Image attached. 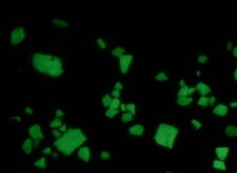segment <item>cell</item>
<instances>
[{"label":"cell","mask_w":237,"mask_h":173,"mask_svg":"<svg viewBox=\"0 0 237 173\" xmlns=\"http://www.w3.org/2000/svg\"><path fill=\"white\" fill-rule=\"evenodd\" d=\"M32 64L38 72L52 78H58L65 72L62 60L53 55L35 53L32 57Z\"/></svg>","instance_id":"1"},{"label":"cell","mask_w":237,"mask_h":173,"mask_svg":"<svg viewBox=\"0 0 237 173\" xmlns=\"http://www.w3.org/2000/svg\"><path fill=\"white\" fill-rule=\"evenodd\" d=\"M87 141V136L79 128H70L54 142V146L65 155H71Z\"/></svg>","instance_id":"2"},{"label":"cell","mask_w":237,"mask_h":173,"mask_svg":"<svg viewBox=\"0 0 237 173\" xmlns=\"http://www.w3.org/2000/svg\"><path fill=\"white\" fill-rule=\"evenodd\" d=\"M179 134V129L174 125L161 123L158 125L154 140L158 145L172 150L174 148V143Z\"/></svg>","instance_id":"3"},{"label":"cell","mask_w":237,"mask_h":173,"mask_svg":"<svg viewBox=\"0 0 237 173\" xmlns=\"http://www.w3.org/2000/svg\"><path fill=\"white\" fill-rule=\"evenodd\" d=\"M25 39V29L23 26H17L11 32V44L16 45Z\"/></svg>","instance_id":"4"},{"label":"cell","mask_w":237,"mask_h":173,"mask_svg":"<svg viewBox=\"0 0 237 173\" xmlns=\"http://www.w3.org/2000/svg\"><path fill=\"white\" fill-rule=\"evenodd\" d=\"M133 61V55H123L119 58V68H120L122 74H127L129 71L130 65Z\"/></svg>","instance_id":"5"},{"label":"cell","mask_w":237,"mask_h":173,"mask_svg":"<svg viewBox=\"0 0 237 173\" xmlns=\"http://www.w3.org/2000/svg\"><path fill=\"white\" fill-rule=\"evenodd\" d=\"M29 134L32 140L34 141H41L43 138V133L41 131L39 124H34L29 128Z\"/></svg>","instance_id":"6"},{"label":"cell","mask_w":237,"mask_h":173,"mask_svg":"<svg viewBox=\"0 0 237 173\" xmlns=\"http://www.w3.org/2000/svg\"><path fill=\"white\" fill-rule=\"evenodd\" d=\"M77 155L81 161L85 162V163L90 162V157H91V150H90V147L81 146L77 151Z\"/></svg>","instance_id":"7"},{"label":"cell","mask_w":237,"mask_h":173,"mask_svg":"<svg viewBox=\"0 0 237 173\" xmlns=\"http://www.w3.org/2000/svg\"><path fill=\"white\" fill-rule=\"evenodd\" d=\"M229 147H216L215 148V154L220 161H225L228 157V155H229Z\"/></svg>","instance_id":"8"},{"label":"cell","mask_w":237,"mask_h":173,"mask_svg":"<svg viewBox=\"0 0 237 173\" xmlns=\"http://www.w3.org/2000/svg\"><path fill=\"white\" fill-rule=\"evenodd\" d=\"M129 133L134 136H141L144 133V127L140 124H136L129 128Z\"/></svg>","instance_id":"9"},{"label":"cell","mask_w":237,"mask_h":173,"mask_svg":"<svg viewBox=\"0 0 237 173\" xmlns=\"http://www.w3.org/2000/svg\"><path fill=\"white\" fill-rule=\"evenodd\" d=\"M228 111H229V107L223 103L216 105V107L213 109V114L218 115V117H225V115H227Z\"/></svg>","instance_id":"10"},{"label":"cell","mask_w":237,"mask_h":173,"mask_svg":"<svg viewBox=\"0 0 237 173\" xmlns=\"http://www.w3.org/2000/svg\"><path fill=\"white\" fill-rule=\"evenodd\" d=\"M195 89H197L201 96H207L208 93H210L211 91H212L211 87L209 86V85H207L204 82H199V83H198V84L195 86Z\"/></svg>","instance_id":"11"},{"label":"cell","mask_w":237,"mask_h":173,"mask_svg":"<svg viewBox=\"0 0 237 173\" xmlns=\"http://www.w3.org/2000/svg\"><path fill=\"white\" fill-rule=\"evenodd\" d=\"M194 91H195V87H190L188 85H185L178 90L177 96L178 97H190V95H192Z\"/></svg>","instance_id":"12"},{"label":"cell","mask_w":237,"mask_h":173,"mask_svg":"<svg viewBox=\"0 0 237 173\" xmlns=\"http://www.w3.org/2000/svg\"><path fill=\"white\" fill-rule=\"evenodd\" d=\"M32 149H33V141H32L31 138H25L24 142L22 144V150L24 153L27 154H30L32 152Z\"/></svg>","instance_id":"13"},{"label":"cell","mask_w":237,"mask_h":173,"mask_svg":"<svg viewBox=\"0 0 237 173\" xmlns=\"http://www.w3.org/2000/svg\"><path fill=\"white\" fill-rule=\"evenodd\" d=\"M193 102L192 97H177V104L179 106H187Z\"/></svg>","instance_id":"14"},{"label":"cell","mask_w":237,"mask_h":173,"mask_svg":"<svg viewBox=\"0 0 237 173\" xmlns=\"http://www.w3.org/2000/svg\"><path fill=\"white\" fill-rule=\"evenodd\" d=\"M213 168L215 170H219V171H226L227 170L225 162L220 161V159H214L213 161Z\"/></svg>","instance_id":"15"},{"label":"cell","mask_w":237,"mask_h":173,"mask_svg":"<svg viewBox=\"0 0 237 173\" xmlns=\"http://www.w3.org/2000/svg\"><path fill=\"white\" fill-rule=\"evenodd\" d=\"M226 134L228 136H231V138H234V136H237V127L233 125H229L226 127Z\"/></svg>","instance_id":"16"},{"label":"cell","mask_w":237,"mask_h":173,"mask_svg":"<svg viewBox=\"0 0 237 173\" xmlns=\"http://www.w3.org/2000/svg\"><path fill=\"white\" fill-rule=\"evenodd\" d=\"M34 165H35V167L39 168V169H46V157H40L39 159H37V161L34 163Z\"/></svg>","instance_id":"17"},{"label":"cell","mask_w":237,"mask_h":173,"mask_svg":"<svg viewBox=\"0 0 237 173\" xmlns=\"http://www.w3.org/2000/svg\"><path fill=\"white\" fill-rule=\"evenodd\" d=\"M125 50L123 47H121V46H118V47H115L114 50H113V52H112V55L114 57H117L119 59L121 56H123V55H125Z\"/></svg>","instance_id":"18"},{"label":"cell","mask_w":237,"mask_h":173,"mask_svg":"<svg viewBox=\"0 0 237 173\" xmlns=\"http://www.w3.org/2000/svg\"><path fill=\"white\" fill-rule=\"evenodd\" d=\"M198 105L204 106V107H208L210 105V98H208L207 96H201L198 100Z\"/></svg>","instance_id":"19"},{"label":"cell","mask_w":237,"mask_h":173,"mask_svg":"<svg viewBox=\"0 0 237 173\" xmlns=\"http://www.w3.org/2000/svg\"><path fill=\"white\" fill-rule=\"evenodd\" d=\"M120 105H121L120 100L117 99V98H114V99L112 100V103H111L110 108H109V109H111V110H118L119 107H120Z\"/></svg>","instance_id":"20"},{"label":"cell","mask_w":237,"mask_h":173,"mask_svg":"<svg viewBox=\"0 0 237 173\" xmlns=\"http://www.w3.org/2000/svg\"><path fill=\"white\" fill-rule=\"evenodd\" d=\"M53 23L59 27H69L70 26V23L68 22V21L60 20V19H53Z\"/></svg>","instance_id":"21"},{"label":"cell","mask_w":237,"mask_h":173,"mask_svg":"<svg viewBox=\"0 0 237 173\" xmlns=\"http://www.w3.org/2000/svg\"><path fill=\"white\" fill-rule=\"evenodd\" d=\"M62 121H61V119H58V117H56V119H54L52 122L50 123V127L53 128V129H56L57 127L60 128L61 126H62Z\"/></svg>","instance_id":"22"},{"label":"cell","mask_w":237,"mask_h":173,"mask_svg":"<svg viewBox=\"0 0 237 173\" xmlns=\"http://www.w3.org/2000/svg\"><path fill=\"white\" fill-rule=\"evenodd\" d=\"M168 76L164 71H159L158 74L155 76V80L158 81V82H163V81H168Z\"/></svg>","instance_id":"23"},{"label":"cell","mask_w":237,"mask_h":173,"mask_svg":"<svg viewBox=\"0 0 237 173\" xmlns=\"http://www.w3.org/2000/svg\"><path fill=\"white\" fill-rule=\"evenodd\" d=\"M112 98L110 95H104V97L102 98V105L103 107H110L111 103H112Z\"/></svg>","instance_id":"24"},{"label":"cell","mask_w":237,"mask_h":173,"mask_svg":"<svg viewBox=\"0 0 237 173\" xmlns=\"http://www.w3.org/2000/svg\"><path fill=\"white\" fill-rule=\"evenodd\" d=\"M134 115L132 114H130V112H125L122 115H121V121L123 122V123H129V122H131L132 120H133Z\"/></svg>","instance_id":"25"},{"label":"cell","mask_w":237,"mask_h":173,"mask_svg":"<svg viewBox=\"0 0 237 173\" xmlns=\"http://www.w3.org/2000/svg\"><path fill=\"white\" fill-rule=\"evenodd\" d=\"M125 106H127V110L128 112H130V114H132L133 115L136 114V105L134 103H128L125 104Z\"/></svg>","instance_id":"26"},{"label":"cell","mask_w":237,"mask_h":173,"mask_svg":"<svg viewBox=\"0 0 237 173\" xmlns=\"http://www.w3.org/2000/svg\"><path fill=\"white\" fill-rule=\"evenodd\" d=\"M119 112V110H111V109H108L106 111V115L109 117V119H113V117H115L117 114Z\"/></svg>","instance_id":"27"},{"label":"cell","mask_w":237,"mask_h":173,"mask_svg":"<svg viewBox=\"0 0 237 173\" xmlns=\"http://www.w3.org/2000/svg\"><path fill=\"white\" fill-rule=\"evenodd\" d=\"M97 43H98V45H99V47L101 48V50H106V41H104L102 38H97Z\"/></svg>","instance_id":"28"},{"label":"cell","mask_w":237,"mask_h":173,"mask_svg":"<svg viewBox=\"0 0 237 173\" xmlns=\"http://www.w3.org/2000/svg\"><path fill=\"white\" fill-rule=\"evenodd\" d=\"M191 124L194 126V128H195V129H197V130H199L200 128H201V125H202V124L200 123V122L198 121V120H196V119H193V120H192V121H191Z\"/></svg>","instance_id":"29"},{"label":"cell","mask_w":237,"mask_h":173,"mask_svg":"<svg viewBox=\"0 0 237 173\" xmlns=\"http://www.w3.org/2000/svg\"><path fill=\"white\" fill-rule=\"evenodd\" d=\"M208 60H209V57L207 56V55H199L198 58H197V61L199 62V63H201V64L208 62Z\"/></svg>","instance_id":"30"},{"label":"cell","mask_w":237,"mask_h":173,"mask_svg":"<svg viewBox=\"0 0 237 173\" xmlns=\"http://www.w3.org/2000/svg\"><path fill=\"white\" fill-rule=\"evenodd\" d=\"M110 157H111V154L108 152V151L102 150L101 152H100V159H109Z\"/></svg>","instance_id":"31"},{"label":"cell","mask_w":237,"mask_h":173,"mask_svg":"<svg viewBox=\"0 0 237 173\" xmlns=\"http://www.w3.org/2000/svg\"><path fill=\"white\" fill-rule=\"evenodd\" d=\"M120 90H116V89H114V90L112 91V93H111V95L113 96V97L114 98H117V99H119V98H120Z\"/></svg>","instance_id":"32"},{"label":"cell","mask_w":237,"mask_h":173,"mask_svg":"<svg viewBox=\"0 0 237 173\" xmlns=\"http://www.w3.org/2000/svg\"><path fill=\"white\" fill-rule=\"evenodd\" d=\"M60 132L61 131H60V130H58V129H53V135H54L56 138H59L61 136L60 135V134H61Z\"/></svg>","instance_id":"33"},{"label":"cell","mask_w":237,"mask_h":173,"mask_svg":"<svg viewBox=\"0 0 237 173\" xmlns=\"http://www.w3.org/2000/svg\"><path fill=\"white\" fill-rule=\"evenodd\" d=\"M115 89H116V90H122L123 89V85L121 84L120 82H116L115 83Z\"/></svg>","instance_id":"34"},{"label":"cell","mask_w":237,"mask_h":173,"mask_svg":"<svg viewBox=\"0 0 237 173\" xmlns=\"http://www.w3.org/2000/svg\"><path fill=\"white\" fill-rule=\"evenodd\" d=\"M42 153L43 154H52V149L50 148V147H46V148H44L43 150H42Z\"/></svg>","instance_id":"35"},{"label":"cell","mask_w":237,"mask_h":173,"mask_svg":"<svg viewBox=\"0 0 237 173\" xmlns=\"http://www.w3.org/2000/svg\"><path fill=\"white\" fill-rule=\"evenodd\" d=\"M65 115V112L62 111V110H60V109H58L56 111V117H58V119H60V117H63Z\"/></svg>","instance_id":"36"},{"label":"cell","mask_w":237,"mask_h":173,"mask_svg":"<svg viewBox=\"0 0 237 173\" xmlns=\"http://www.w3.org/2000/svg\"><path fill=\"white\" fill-rule=\"evenodd\" d=\"M24 112L25 114H32V108L30 107V106H27V107H25V109H24Z\"/></svg>","instance_id":"37"},{"label":"cell","mask_w":237,"mask_h":173,"mask_svg":"<svg viewBox=\"0 0 237 173\" xmlns=\"http://www.w3.org/2000/svg\"><path fill=\"white\" fill-rule=\"evenodd\" d=\"M215 102H216V98H215L214 96H213V97H211V98H210V105H211V106H213V105H214Z\"/></svg>","instance_id":"38"},{"label":"cell","mask_w":237,"mask_h":173,"mask_svg":"<svg viewBox=\"0 0 237 173\" xmlns=\"http://www.w3.org/2000/svg\"><path fill=\"white\" fill-rule=\"evenodd\" d=\"M59 130H60L61 132H63V133H65V132L67 131V125H65V124H62V126H61V127L59 128Z\"/></svg>","instance_id":"39"},{"label":"cell","mask_w":237,"mask_h":173,"mask_svg":"<svg viewBox=\"0 0 237 173\" xmlns=\"http://www.w3.org/2000/svg\"><path fill=\"white\" fill-rule=\"evenodd\" d=\"M230 106H231L232 108H237V102H231V103H230Z\"/></svg>","instance_id":"40"},{"label":"cell","mask_w":237,"mask_h":173,"mask_svg":"<svg viewBox=\"0 0 237 173\" xmlns=\"http://www.w3.org/2000/svg\"><path fill=\"white\" fill-rule=\"evenodd\" d=\"M120 109L122 110V111H125V110H127V106H125V104H122V103H121V105H120Z\"/></svg>","instance_id":"41"},{"label":"cell","mask_w":237,"mask_h":173,"mask_svg":"<svg viewBox=\"0 0 237 173\" xmlns=\"http://www.w3.org/2000/svg\"><path fill=\"white\" fill-rule=\"evenodd\" d=\"M232 50H233V56L237 58V46H235Z\"/></svg>","instance_id":"42"},{"label":"cell","mask_w":237,"mask_h":173,"mask_svg":"<svg viewBox=\"0 0 237 173\" xmlns=\"http://www.w3.org/2000/svg\"><path fill=\"white\" fill-rule=\"evenodd\" d=\"M227 47H228V50H231V48H232V43H231V42H228Z\"/></svg>","instance_id":"43"},{"label":"cell","mask_w":237,"mask_h":173,"mask_svg":"<svg viewBox=\"0 0 237 173\" xmlns=\"http://www.w3.org/2000/svg\"><path fill=\"white\" fill-rule=\"evenodd\" d=\"M234 80L237 81V68L235 69V71H234Z\"/></svg>","instance_id":"44"},{"label":"cell","mask_w":237,"mask_h":173,"mask_svg":"<svg viewBox=\"0 0 237 173\" xmlns=\"http://www.w3.org/2000/svg\"><path fill=\"white\" fill-rule=\"evenodd\" d=\"M179 85H180L181 87L185 86V81H183V80H180V82H179Z\"/></svg>","instance_id":"45"},{"label":"cell","mask_w":237,"mask_h":173,"mask_svg":"<svg viewBox=\"0 0 237 173\" xmlns=\"http://www.w3.org/2000/svg\"><path fill=\"white\" fill-rule=\"evenodd\" d=\"M52 154H53V156H54V157H57V153H52Z\"/></svg>","instance_id":"46"},{"label":"cell","mask_w":237,"mask_h":173,"mask_svg":"<svg viewBox=\"0 0 237 173\" xmlns=\"http://www.w3.org/2000/svg\"><path fill=\"white\" fill-rule=\"evenodd\" d=\"M166 173H172V172H170V171H166Z\"/></svg>","instance_id":"47"},{"label":"cell","mask_w":237,"mask_h":173,"mask_svg":"<svg viewBox=\"0 0 237 173\" xmlns=\"http://www.w3.org/2000/svg\"><path fill=\"white\" fill-rule=\"evenodd\" d=\"M236 173H237V172H236Z\"/></svg>","instance_id":"48"}]
</instances>
